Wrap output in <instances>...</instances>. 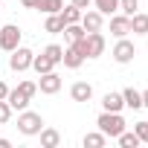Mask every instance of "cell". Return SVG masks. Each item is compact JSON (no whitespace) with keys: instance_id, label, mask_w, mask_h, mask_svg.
Returning a JSON list of instances; mask_svg holds the SVG:
<instances>
[{"instance_id":"obj_29","label":"cell","mask_w":148,"mask_h":148,"mask_svg":"<svg viewBox=\"0 0 148 148\" xmlns=\"http://www.w3.org/2000/svg\"><path fill=\"white\" fill-rule=\"evenodd\" d=\"M70 3H73V6H79V9L84 12V9H90V6H93V0H70Z\"/></svg>"},{"instance_id":"obj_21","label":"cell","mask_w":148,"mask_h":148,"mask_svg":"<svg viewBox=\"0 0 148 148\" xmlns=\"http://www.w3.org/2000/svg\"><path fill=\"white\" fill-rule=\"evenodd\" d=\"M116 139H119V145H122V148H139V145H142V139L136 136V131H122Z\"/></svg>"},{"instance_id":"obj_33","label":"cell","mask_w":148,"mask_h":148,"mask_svg":"<svg viewBox=\"0 0 148 148\" xmlns=\"http://www.w3.org/2000/svg\"><path fill=\"white\" fill-rule=\"evenodd\" d=\"M142 108H148V90H142Z\"/></svg>"},{"instance_id":"obj_7","label":"cell","mask_w":148,"mask_h":148,"mask_svg":"<svg viewBox=\"0 0 148 148\" xmlns=\"http://www.w3.org/2000/svg\"><path fill=\"white\" fill-rule=\"evenodd\" d=\"M32 58H35V52H32L29 47H18V49H12V55H9V67H12L15 73H23V70L32 67Z\"/></svg>"},{"instance_id":"obj_20","label":"cell","mask_w":148,"mask_h":148,"mask_svg":"<svg viewBox=\"0 0 148 148\" xmlns=\"http://www.w3.org/2000/svg\"><path fill=\"white\" fill-rule=\"evenodd\" d=\"M105 142H108V136H105L102 131H90V134H84V148H105Z\"/></svg>"},{"instance_id":"obj_4","label":"cell","mask_w":148,"mask_h":148,"mask_svg":"<svg viewBox=\"0 0 148 148\" xmlns=\"http://www.w3.org/2000/svg\"><path fill=\"white\" fill-rule=\"evenodd\" d=\"M41 128H44V116H41V113H35V110H21V116H18V131H21L23 136H38Z\"/></svg>"},{"instance_id":"obj_17","label":"cell","mask_w":148,"mask_h":148,"mask_svg":"<svg viewBox=\"0 0 148 148\" xmlns=\"http://www.w3.org/2000/svg\"><path fill=\"white\" fill-rule=\"evenodd\" d=\"M131 32L134 35H148V15L145 12H134L131 15Z\"/></svg>"},{"instance_id":"obj_34","label":"cell","mask_w":148,"mask_h":148,"mask_svg":"<svg viewBox=\"0 0 148 148\" xmlns=\"http://www.w3.org/2000/svg\"><path fill=\"white\" fill-rule=\"evenodd\" d=\"M0 6H3V0H0Z\"/></svg>"},{"instance_id":"obj_22","label":"cell","mask_w":148,"mask_h":148,"mask_svg":"<svg viewBox=\"0 0 148 148\" xmlns=\"http://www.w3.org/2000/svg\"><path fill=\"white\" fill-rule=\"evenodd\" d=\"M93 6H96V12H102L108 18V15H116L119 12V0H93Z\"/></svg>"},{"instance_id":"obj_31","label":"cell","mask_w":148,"mask_h":148,"mask_svg":"<svg viewBox=\"0 0 148 148\" xmlns=\"http://www.w3.org/2000/svg\"><path fill=\"white\" fill-rule=\"evenodd\" d=\"M23 9H38V0H21Z\"/></svg>"},{"instance_id":"obj_5","label":"cell","mask_w":148,"mask_h":148,"mask_svg":"<svg viewBox=\"0 0 148 148\" xmlns=\"http://www.w3.org/2000/svg\"><path fill=\"white\" fill-rule=\"evenodd\" d=\"M21 26L18 23H6V26H0V49L3 52H12L21 47Z\"/></svg>"},{"instance_id":"obj_16","label":"cell","mask_w":148,"mask_h":148,"mask_svg":"<svg viewBox=\"0 0 148 148\" xmlns=\"http://www.w3.org/2000/svg\"><path fill=\"white\" fill-rule=\"evenodd\" d=\"M122 102H125V108L139 110V108H142V93L134 90V87H125V90H122Z\"/></svg>"},{"instance_id":"obj_13","label":"cell","mask_w":148,"mask_h":148,"mask_svg":"<svg viewBox=\"0 0 148 148\" xmlns=\"http://www.w3.org/2000/svg\"><path fill=\"white\" fill-rule=\"evenodd\" d=\"M125 102H122V93H105L102 96V110H110V113H122Z\"/></svg>"},{"instance_id":"obj_27","label":"cell","mask_w":148,"mask_h":148,"mask_svg":"<svg viewBox=\"0 0 148 148\" xmlns=\"http://www.w3.org/2000/svg\"><path fill=\"white\" fill-rule=\"evenodd\" d=\"M9 119H12V105L6 99H0V125H6Z\"/></svg>"},{"instance_id":"obj_30","label":"cell","mask_w":148,"mask_h":148,"mask_svg":"<svg viewBox=\"0 0 148 148\" xmlns=\"http://www.w3.org/2000/svg\"><path fill=\"white\" fill-rule=\"evenodd\" d=\"M6 96H9V84H6V82H0V99H6Z\"/></svg>"},{"instance_id":"obj_18","label":"cell","mask_w":148,"mask_h":148,"mask_svg":"<svg viewBox=\"0 0 148 148\" xmlns=\"http://www.w3.org/2000/svg\"><path fill=\"white\" fill-rule=\"evenodd\" d=\"M32 70L38 73V76H44V73L55 70V64H52V61H49V58H47V55L41 52V55H35V58H32Z\"/></svg>"},{"instance_id":"obj_12","label":"cell","mask_w":148,"mask_h":148,"mask_svg":"<svg viewBox=\"0 0 148 148\" xmlns=\"http://www.w3.org/2000/svg\"><path fill=\"white\" fill-rule=\"evenodd\" d=\"M70 96H73V102H90L93 99V84L90 82H76L70 87Z\"/></svg>"},{"instance_id":"obj_32","label":"cell","mask_w":148,"mask_h":148,"mask_svg":"<svg viewBox=\"0 0 148 148\" xmlns=\"http://www.w3.org/2000/svg\"><path fill=\"white\" fill-rule=\"evenodd\" d=\"M9 145H12V142H9L6 136H0V148H9Z\"/></svg>"},{"instance_id":"obj_26","label":"cell","mask_w":148,"mask_h":148,"mask_svg":"<svg viewBox=\"0 0 148 148\" xmlns=\"http://www.w3.org/2000/svg\"><path fill=\"white\" fill-rule=\"evenodd\" d=\"M136 9H139V0H119V12H122V15L131 18Z\"/></svg>"},{"instance_id":"obj_15","label":"cell","mask_w":148,"mask_h":148,"mask_svg":"<svg viewBox=\"0 0 148 148\" xmlns=\"http://www.w3.org/2000/svg\"><path fill=\"white\" fill-rule=\"evenodd\" d=\"M84 35H87V32H84L82 23H67V26H64V41H67V47H70V44H79Z\"/></svg>"},{"instance_id":"obj_6","label":"cell","mask_w":148,"mask_h":148,"mask_svg":"<svg viewBox=\"0 0 148 148\" xmlns=\"http://www.w3.org/2000/svg\"><path fill=\"white\" fill-rule=\"evenodd\" d=\"M110 55H113L116 64H131L134 55H136V47H134V41H128V35H125V38H116V47H113Z\"/></svg>"},{"instance_id":"obj_19","label":"cell","mask_w":148,"mask_h":148,"mask_svg":"<svg viewBox=\"0 0 148 148\" xmlns=\"http://www.w3.org/2000/svg\"><path fill=\"white\" fill-rule=\"evenodd\" d=\"M64 21H61V15H47V23H44V29L49 32V35H61L64 32Z\"/></svg>"},{"instance_id":"obj_3","label":"cell","mask_w":148,"mask_h":148,"mask_svg":"<svg viewBox=\"0 0 148 148\" xmlns=\"http://www.w3.org/2000/svg\"><path fill=\"white\" fill-rule=\"evenodd\" d=\"M105 35H102V29L99 32H87L82 41H79V49L84 52V58H99V55H105Z\"/></svg>"},{"instance_id":"obj_25","label":"cell","mask_w":148,"mask_h":148,"mask_svg":"<svg viewBox=\"0 0 148 148\" xmlns=\"http://www.w3.org/2000/svg\"><path fill=\"white\" fill-rule=\"evenodd\" d=\"M44 55H47L52 64H61V58H64V47H58V44H49V47H44Z\"/></svg>"},{"instance_id":"obj_23","label":"cell","mask_w":148,"mask_h":148,"mask_svg":"<svg viewBox=\"0 0 148 148\" xmlns=\"http://www.w3.org/2000/svg\"><path fill=\"white\" fill-rule=\"evenodd\" d=\"M58 15H61V21H64V23H79V21H82V9H79V6H73V3H70V6H64Z\"/></svg>"},{"instance_id":"obj_10","label":"cell","mask_w":148,"mask_h":148,"mask_svg":"<svg viewBox=\"0 0 148 148\" xmlns=\"http://www.w3.org/2000/svg\"><path fill=\"white\" fill-rule=\"evenodd\" d=\"M84 61H87V58H84V52L79 49V44H70V47L64 49V58H61V64H64L67 70H79Z\"/></svg>"},{"instance_id":"obj_9","label":"cell","mask_w":148,"mask_h":148,"mask_svg":"<svg viewBox=\"0 0 148 148\" xmlns=\"http://www.w3.org/2000/svg\"><path fill=\"white\" fill-rule=\"evenodd\" d=\"M79 23L84 26V32H99V29L105 26V15H102V12H96V9H84Z\"/></svg>"},{"instance_id":"obj_28","label":"cell","mask_w":148,"mask_h":148,"mask_svg":"<svg viewBox=\"0 0 148 148\" xmlns=\"http://www.w3.org/2000/svg\"><path fill=\"white\" fill-rule=\"evenodd\" d=\"M134 131H136V136H139L142 142H148V122H136Z\"/></svg>"},{"instance_id":"obj_2","label":"cell","mask_w":148,"mask_h":148,"mask_svg":"<svg viewBox=\"0 0 148 148\" xmlns=\"http://www.w3.org/2000/svg\"><path fill=\"white\" fill-rule=\"evenodd\" d=\"M96 125H99V131H102L105 136H110V139H116V136L125 131V119H122V113H110V110H102L99 119H96Z\"/></svg>"},{"instance_id":"obj_8","label":"cell","mask_w":148,"mask_h":148,"mask_svg":"<svg viewBox=\"0 0 148 148\" xmlns=\"http://www.w3.org/2000/svg\"><path fill=\"white\" fill-rule=\"evenodd\" d=\"M38 90H41V93H47V96H55V93L61 90V76H58L55 70L44 73V76L38 79Z\"/></svg>"},{"instance_id":"obj_11","label":"cell","mask_w":148,"mask_h":148,"mask_svg":"<svg viewBox=\"0 0 148 148\" xmlns=\"http://www.w3.org/2000/svg\"><path fill=\"white\" fill-rule=\"evenodd\" d=\"M131 32V18L128 15H110V35L113 38H125Z\"/></svg>"},{"instance_id":"obj_14","label":"cell","mask_w":148,"mask_h":148,"mask_svg":"<svg viewBox=\"0 0 148 148\" xmlns=\"http://www.w3.org/2000/svg\"><path fill=\"white\" fill-rule=\"evenodd\" d=\"M41 148H58L61 145V134L55 128H41Z\"/></svg>"},{"instance_id":"obj_24","label":"cell","mask_w":148,"mask_h":148,"mask_svg":"<svg viewBox=\"0 0 148 148\" xmlns=\"http://www.w3.org/2000/svg\"><path fill=\"white\" fill-rule=\"evenodd\" d=\"M38 9L44 15H58L64 9V0H38Z\"/></svg>"},{"instance_id":"obj_1","label":"cell","mask_w":148,"mask_h":148,"mask_svg":"<svg viewBox=\"0 0 148 148\" xmlns=\"http://www.w3.org/2000/svg\"><path fill=\"white\" fill-rule=\"evenodd\" d=\"M35 93H38V82H21L15 90H9L6 102L12 105V110H26Z\"/></svg>"}]
</instances>
